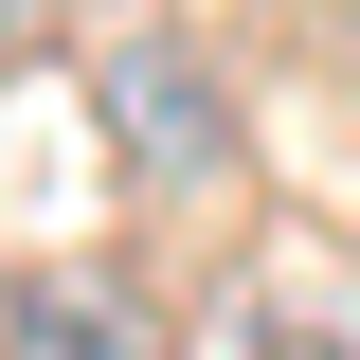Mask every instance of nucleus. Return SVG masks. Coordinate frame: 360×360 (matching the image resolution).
Masks as SVG:
<instances>
[{
  "mask_svg": "<svg viewBox=\"0 0 360 360\" xmlns=\"http://www.w3.org/2000/svg\"><path fill=\"white\" fill-rule=\"evenodd\" d=\"M0 360H144V324H127L108 270H37V288L0 307Z\"/></svg>",
  "mask_w": 360,
  "mask_h": 360,
  "instance_id": "obj_2",
  "label": "nucleus"
},
{
  "mask_svg": "<svg viewBox=\"0 0 360 360\" xmlns=\"http://www.w3.org/2000/svg\"><path fill=\"white\" fill-rule=\"evenodd\" d=\"M108 144H127L144 180H217L234 162V90L198 37H108Z\"/></svg>",
  "mask_w": 360,
  "mask_h": 360,
  "instance_id": "obj_1",
  "label": "nucleus"
}]
</instances>
